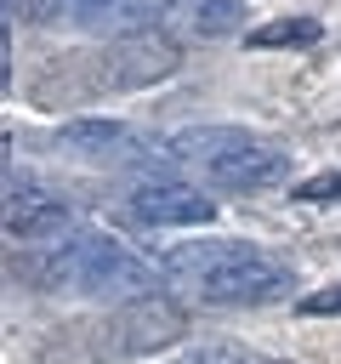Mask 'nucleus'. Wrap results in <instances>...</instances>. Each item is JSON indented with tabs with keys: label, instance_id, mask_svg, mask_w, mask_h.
Returning <instances> with one entry per match:
<instances>
[{
	"label": "nucleus",
	"instance_id": "nucleus-10",
	"mask_svg": "<svg viewBox=\"0 0 341 364\" xmlns=\"http://www.w3.org/2000/svg\"><path fill=\"white\" fill-rule=\"evenodd\" d=\"M176 364H250V353H244V347H233V341H205V347L182 353Z\"/></svg>",
	"mask_w": 341,
	"mask_h": 364
},
{
	"label": "nucleus",
	"instance_id": "nucleus-5",
	"mask_svg": "<svg viewBox=\"0 0 341 364\" xmlns=\"http://www.w3.org/2000/svg\"><path fill=\"white\" fill-rule=\"evenodd\" d=\"M74 210L57 188H45L40 176H6V233L11 239H45V233H68Z\"/></svg>",
	"mask_w": 341,
	"mask_h": 364
},
{
	"label": "nucleus",
	"instance_id": "nucleus-8",
	"mask_svg": "<svg viewBox=\"0 0 341 364\" xmlns=\"http://www.w3.org/2000/svg\"><path fill=\"white\" fill-rule=\"evenodd\" d=\"M170 17H176L188 34L216 40V34H233V28L244 23V0H170Z\"/></svg>",
	"mask_w": 341,
	"mask_h": 364
},
{
	"label": "nucleus",
	"instance_id": "nucleus-9",
	"mask_svg": "<svg viewBox=\"0 0 341 364\" xmlns=\"http://www.w3.org/2000/svg\"><path fill=\"white\" fill-rule=\"evenodd\" d=\"M318 34H324V28H318L313 17H273V23L250 28L244 46H250V51H284V46H313Z\"/></svg>",
	"mask_w": 341,
	"mask_h": 364
},
{
	"label": "nucleus",
	"instance_id": "nucleus-1",
	"mask_svg": "<svg viewBox=\"0 0 341 364\" xmlns=\"http://www.w3.org/2000/svg\"><path fill=\"white\" fill-rule=\"evenodd\" d=\"M165 279L188 284L199 301L216 307H267L296 290V273L244 239H188L165 250Z\"/></svg>",
	"mask_w": 341,
	"mask_h": 364
},
{
	"label": "nucleus",
	"instance_id": "nucleus-7",
	"mask_svg": "<svg viewBox=\"0 0 341 364\" xmlns=\"http://www.w3.org/2000/svg\"><path fill=\"white\" fill-rule=\"evenodd\" d=\"M51 11L80 23V28H91V34H114L119 40V34L153 28L170 11V0H51Z\"/></svg>",
	"mask_w": 341,
	"mask_h": 364
},
{
	"label": "nucleus",
	"instance_id": "nucleus-4",
	"mask_svg": "<svg viewBox=\"0 0 341 364\" xmlns=\"http://www.w3.org/2000/svg\"><path fill=\"white\" fill-rule=\"evenodd\" d=\"M125 210L148 228H199L216 216V199L193 182H170V176H153V182H136Z\"/></svg>",
	"mask_w": 341,
	"mask_h": 364
},
{
	"label": "nucleus",
	"instance_id": "nucleus-2",
	"mask_svg": "<svg viewBox=\"0 0 341 364\" xmlns=\"http://www.w3.org/2000/svg\"><path fill=\"white\" fill-rule=\"evenodd\" d=\"M34 273L51 290L102 296V301H131V296H148L159 284V273L142 256H131L125 245H114L108 233H68L63 245H51L34 262Z\"/></svg>",
	"mask_w": 341,
	"mask_h": 364
},
{
	"label": "nucleus",
	"instance_id": "nucleus-13",
	"mask_svg": "<svg viewBox=\"0 0 341 364\" xmlns=\"http://www.w3.org/2000/svg\"><path fill=\"white\" fill-rule=\"evenodd\" d=\"M250 364H273V358H250Z\"/></svg>",
	"mask_w": 341,
	"mask_h": 364
},
{
	"label": "nucleus",
	"instance_id": "nucleus-12",
	"mask_svg": "<svg viewBox=\"0 0 341 364\" xmlns=\"http://www.w3.org/2000/svg\"><path fill=\"white\" fill-rule=\"evenodd\" d=\"M296 193H301V199H341V171L313 176V182H296Z\"/></svg>",
	"mask_w": 341,
	"mask_h": 364
},
{
	"label": "nucleus",
	"instance_id": "nucleus-6",
	"mask_svg": "<svg viewBox=\"0 0 341 364\" xmlns=\"http://www.w3.org/2000/svg\"><path fill=\"white\" fill-rule=\"evenodd\" d=\"M63 148L85 154V159H108V165H153V159H176L170 148H148L131 125L119 119H68L63 125Z\"/></svg>",
	"mask_w": 341,
	"mask_h": 364
},
{
	"label": "nucleus",
	"instance_id": "nucleus-3",
	"mask_svg": "<svg viewBox=\"0 0 341 364\" xmlns=\"http://www.w3.org/2000/svg\"><path fill=\"white\" fill-rule=\"evenodd\" d=\"M170 154L188 159V165H205V171H210L222 188H233V193H261V188H278V182L290 176L284 148H273V142H261V136H250V131H227V125L182 131V136L170 142Z\"/></svg>",
	"mask_w": 341,
	"mask_h": 364
},
{
	"label": "nucleus",
	"instance_id": "nucleus-11",
	"mask_svg": "<svg viewBox=\"0 0 341 364\" xmlns=\"http://www.w3.org/2000/svg\"><path fill=\"white\" fill-rule=\"evenodd\" d=\"M296 313H301V318H335V313H341V284L301 296V301H296Z\"/></svg>",
	"mask_w": 341,
	"mask_h": 364
}]
</instances>
